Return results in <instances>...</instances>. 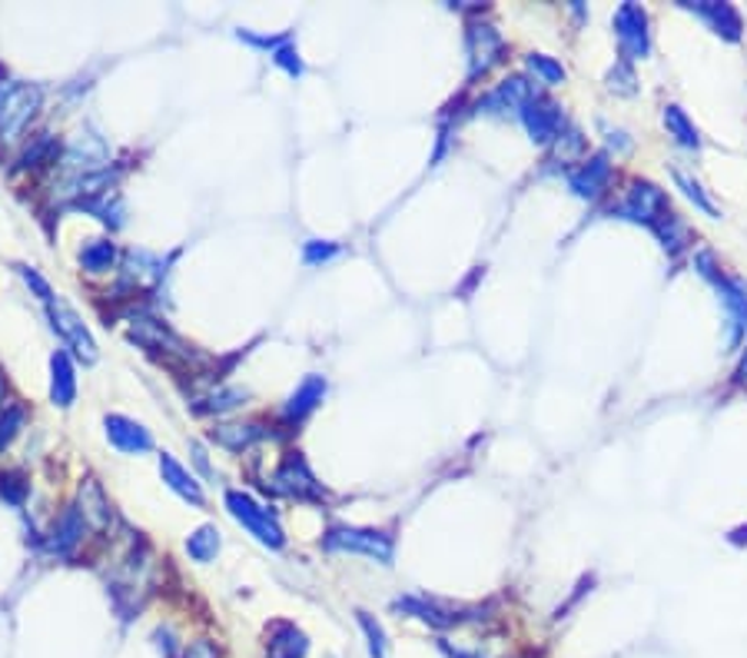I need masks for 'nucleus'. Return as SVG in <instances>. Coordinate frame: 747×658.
Instances as JSON below:
<instances>
[{
  "label": "nucleus",
  "mask_w": 747,
  "mask_h": 658,
  "mask_svg": "<svg viewBox=\"0 0 747 658\" xmlns=\"http://www.w3.org/2000/svg\"><path fill=\"white\" fill-rule=\"evenodd\" d=\"M131 340L137 347H144L147 353H160V360L170 363V366L173 363H190L196 356L193 347H186L163 319H157L150 313H134L131 316Z\"/></svg>",
  "instance_id": "1"
},
{
  "label": "nucleus",
  "mask_w": 747,
  "mask_h": 658,
  "mask_svg": "<svg viewBox=\"0 0 747 658\" xmlns=\"http://www.w3.org/2000/svg\"><path fill=\"white\" fill-rule=\"evenodd\" d=\"M694 266L701 270L704 280H711L717 286V296H721V303L727 309V319H731V337H727V343L737 347V340L744 337V329H747V283L737 280V276L721 273V266L714 263L711 253H701L694 260Z\"/></svg>",
  "instance_id": "2"
},
{
  "label": "nucleus",
  "mask_w": 747,
  "mask_h": 658,
  "mask_svg": "<svg viewBox=\"0 0 747 658\" xmlns=\"http://www.w3.org/2000/svg\"><path fill=\"white\" fill-rule=\"evenodd\" d=\"M322 545L329 553H352V556H369L383 566L393 563V535L380 529H355V525H332L322 535Z\"/></svg>",
  "instance_id": "3"
},
{
  "label": "nucleus",
  "mask_w": 747,
  "mask_h": 658,
  "mask_svg": "<svg viewBox=\"0 0 747 658\" xmlns=\"http://www.w3.org/2000/svg\"><path fill=\"white\" fill-rule=\"evenodd\" d=\"M226 509H229V515H233L249 535H253L257 542H263V545H270V548H283V545H286V532H283V525L276 522V515H273L267 506H260L249 492L229 489V492H226Z\"/></svg>",
  "instance_id": "4"
},
{
  "label": "nucleus",
  "mask_w": 747,
  "mask_h": 658,
  "mask_svg": "<svg viewBox=\"0 0 747 658\" xmlns=\"http://www.w3.org/2000/svg\"><path fill=\"white\" fill-rule=\"evenodd\" d=\"M611 213L618 219H632V224H645L652 230L665 213H671V203H668V193L652 180H632L621 203L611 206Z\"/></svg>",
  "instance_id": "5"
},
{
  "label": "nucleus",
  "mask_w": 747,
  "mask_h": 658,
  "mask_svg": "<svg viewBox=\"0 0 747 658\" xmlns=\"http://www.w3.org/2000/svg\"><path fill=\"white\" fill-rule=\"evenodd\" d=\"M652 21H648V11L642 4H621L614 11V37H618V50H621V60H645L652 54Z\"/></svg>",
  "instance_id": "6"
},
{
  "label": "nucleus",
  "mask_w": 747,
  "mask_h": 658,
  "mask_svg": "<svg viewBox=\"0 0 747 658\" xmlns=\"http://www.w3.org/2000/svg\"><path fill=\"white\" fill-rule=\"evenodd\" d=\"M465 50H468V80L485 77L495 64L506 60V41L491 24L472 21L465 31Z\"/></svg>",
  "instance_id": "7"
},
{
  "label": "nucleus",
  "mask_w": 747,
  "mask_h": 658,
  "mask_svg": "<svg viewBox=\"0 0 747 658\" xmlns=\"http://www.w3.org/2000/svg\"><path fill=\"white\" fill-rule=\"evenodd\" d=\"M47 313H50L54 329L64 337V343H67L83 363H93V360H97V343H93V337H90L87 322L77 316V309H73L70 303H64L60 296H54V299L47 303Z\"/></svg>",
  "instance_id": "8"
},
{
  "label": "nucleus",
  "mask_w": 747,
  "mask_h": 658,
  "mask_svg": "<svg viewBox=\"0 0 747 658\" xmlns=\"http://www.w3.org/2000/svg\"><path fill=\"white\" fill-rule=\"evenodd\" d=\"M41 100H44V93L34 83L11 87V93L4 100V110H0V140H14L31 124V117L41 110Z\"/></svg>",
  "instance_id": "9"
},
{
  "label": "nucleus",
  "mask_w": 747,
  "mask_h": 658,
  "mask_svg": "<svg viewBox=\"0 0 747 658\" xmlns=\"http://www.w3.org/2000/svg\"><path fill=\"white\" fill-rule=\"evenodd\" d=\"M522 124L529 131V137L535 144H555L562 137V127H565V114H562V106L542 93H535L525 106H522Z\"/></svg>",
  "instance_id": "10"
},
{
  "label": "nucleus",
  "mask_w": 747,
  "mask_h": 658,
  "mask_svg": "<svg viewBox=\"0 0 747 658\" xmlns=\"http://www.w3.org/2000/svg\"><path fill=\"white\" fill-rule=\"evenodd\" d=\"M678 8H681V11H691L694 18H701L721 41L737 44L740 34H744V18H740V11L731 8V4H717V0H681Z\"/></svg>",
  "instance_id": "11"
},
{
  "label": "nucleus",
  "mask_w": 747,
  "mask_h": 658,
  "mask_svg": "<svg viewBox=\"0 0 747 658\" xmlns=\"http://www.w3.org/2000/svg\"><path fill=\"white\" fill-rule=\"evenodd\" d=\"M276 489L293 496V499H313V502H319L326 496L322 483H316V476H313L309 463L303 460V453H290L283 460V466L276 469Z\"/></svg>",
  "instance_id": "12"
},
{
  "label": "nucleus",
  "mask_w": 747,
  "mask_h": 658,
  "mask_svg": "<svg viewBox=\"0 0 747 658\" xmlns=\"http://www.w3.org/2000/svg\"><path fill=\"white\" fill-rule=\"evenodd\" d=\"M535 97V87L525 77H509L506 83H498L488 97L478 100L482 114H495V117H506V114H522V106Z\"/></svg>",
  "instance_id": "13"
},
{
  "label": "nucleus",
  "mask_w": 747,
  "mask_h": 658,
  "mask_svg": "<svg viewBox=\"0 0 747 658\" xmlns=\"http://www.w3.org/2000/svg\"><path fill=\"white\" fill-rule=\"evenodd\" d=\"M106 426V439L120 450V453H127V456H140V453H150L154 450V435L144 422L131 419V416H106L103 419Z\"/></svg>",
  "instance_id": "14"
},
{
  "label": "nucleus",
  "mask_w": 747,
  "mask_h": 658,
  "mask_svg": "<svg viewBox=\"0 0 747 658\" xmlns=\"http://www.w3.org/2000/svg\"><path fill=\"white\" fill-rule=\"evenodd\" d=\"M611 183V160L608 154H595L588 160H581L571 173H568V186L578 200H598L604 196Z\"/></svg>",
  "instance_id": "15"
},
{
  "label": "nucleus",
  "mask_w": 747,
  "mask_h": 658,
  "mask_svg": "<svg viewBox=\"0 0 747 658\" xmlns=\"http://www.w3.org/2000/svg\"><path fill=\"white\" fill-rule=\"evenodd\" d=\"M83 535H87V519H83V512H80L77 506H67L64 515L57 519L50 538H47V548H50V553H54L57 559H70V556L77 553V548H80Z\"/></svg>",
  "instance_id": "16"
},
{
  "label": "nucleus",
  "mask_w": 747,
  "mask_h": 658,
  "mask_svg": "<svg viewBox=\"0 0 747 658\" xmlns=\"http://www.w3.org/2000/svg\"><path fill=\"white\" fill-rule=\"evenodd\" d=\"M396 609H399V612H409V615H416V619H422V622L432 625V628H452V625L465 622L462 609L445 605V602H439V599H426V595H406V599L396 602Z\"/></svg>",
  "instance_id": "17"
},
{
  "label": "nucleus",
  "mask_w": 747,
  "mask_h": 658,
  "mask_svg": "<svg viewBox=\"0 0 747 658\" xmlns=\"http://www.w3.org/2000/svg\"><path fill=\"white\" fill-rule=\"evenodd\" d=\"M309 635L293 622H273L267 632V658H306Z\"/></svg>",
  "instance_id": "18"
},
{
  "label": "nucleus",
  "mask_w": 747,
  "mask_h": 658,
  "mask_svg": "<svg viewBox=\"0 0 747 658\" xmlns=\"http://www.w3.org/2000/svg\"><path fill=\"white\" fill-rule=\"evenodd\" d=\"M163 280V260L147 253V250H131L127 263H123V286L131 290H147Z\"/></svg>",
  "instance_id": "19"
},
{
  "label": "nucleus",
  "mask_w": 747,
  "mask_h": 658,
  "mask_svg": "<svg viewBox=\"0 0 747 658\" xmlns=\"http://www.w3.org/2000/svg\"><path fill=\"white\" fill-rule=\"evenodd\" d=\"M326 399V379L322 376H306L299 386H296V393L286 399V406H283V416L290 419V422H299V419H306L319 402Z\"/></svg>",
  "instance_id": "20"
},
{
  "label": "nucleus",
  "mask_w": 747,
  "mask_h": 658,
  "mask_svg": "<svg viewBox=\"0 0 747 658\" xmlns=\"http://www.w3.org/2000/svg\"><path fill=\"white\" fill-rule=\"evenodd\" d=\"M160 476H163V483H167L177 496H183L186 502H193V506H203V502H206L203 486L196 483V476H193L190 469H183L170 453H160Z\"/></svg>",
  "instance_id": "21"
},
{
  "label": "nucleus",
  "mask_w": 747,
  "mask_h": 658,
  "mask_svg": "<svg viewBox=\"0 0 747 658\" xmlns=\"http://www.w3.org/2000/svg\"><path fill=\"white\" fill-rule=\"evenodd\" d=\"M73 396H77L73 363H70L67 353H54V360H50V399H54V406L67 409V406H73Z\"/></svg>",
  "instance_id": "22"
},
{
  "label": "nucleus",
  "mask_w": 747,
  "mask_h": 658,
  "mask_svg": "<svg viewBox=\"0 0 747 658\" xmlns=\"http://www.w3.org/2000/svg\"><path fill=\"white\" fill-rule=\"evenodd\" d=\"M77 509L83 512L87 525H93V529H106V525H110V519H113V509H110V502H106L103 489H100L93 479H87V483H83V489H80V506H77Z\"/></svg>",
  "instance_id": "23"
},
{
  "label": "nucleus",
  "mask_w": 747,
  "mask_h": 658,
  "mask_svg": "<svg viewBox=\"0 0 747 658\" xmlns=\"http://www.w3.org/2000/svg\"><path fill=\"white\" fill-rule=\"evenodd\" d=\"M267 432H263V426H257V422H229V426H216L213 429V439L219 446H226V450H233V453H239V450H246V446H253L257 439H263Z\"/></svg>",
  "instance_id": "24"
},
{
  "label": "nucleus",
  "mask_w": 747,
  "mask_h": 658,
  "mask_svg": "<svg viewBox=\"0 0 747 658\" xmlns=\"http://www.w3.org/2000/svg\"><path fill=\"white\" fill-rule=\"evenodd\" d=\"M665 127H668V134L675 137V144H681L684 150H698V147H701L698 127L691 124V117L684 114V110H681L678 103H668V106H665Z\"/></svg>",
  "instance_id": "25"
},
{
  "label": "nucleus",
  "mask_w": 747,
  "mask_h": 658,
  "mask_svg": "<svg viewBox=\"0 0 747 658\" xmlns=\"http://www.w3.org/2000/svg\"><path fill=\"white\" fill-rule=\"evenodd\" d=\"M113 263H116V247L110 240H90L80 250V266L87 273H106V270H113Z\"/></svg>",
  "instance_id": "26"
},
{
  "label": "nucleus",
  "mask_w": 747,
  "mask_h": 658,
  "mask_svg": "<svg viewBox=\"0 0 747 658\" xmlns=\"http://www.w3.org/2000/svg\"><path fill=\"white\" fill-rule=\"evenodd\" d=\"M186 553H190V559H196V563L216 559V553H219V532H216L213 525L196 529V532L186 538Z\"/></svg>",
  "instance_id": "27"
},
{
  "label": "nucleus",
  "mask_w": 747,
  "mask_h": 658,
  "mask_svg": "<svg viewBox=\"0 0 747 658\" xmlns=\"http://www.w3.org/2000/svg\"><path fill=\"white\" fill-rule=\"evenodd\" d=\"M671 177H675L678 190H681V193H684V196H688V200H691V203H694V206L701 209V213H708V216H717V206H714V200L708 196V190H704V186H701V183H698L694 177H688L684 170H675Z\"/></svg>",
  "instance_id": "28"
},
{
  "label": "nucleus",
  "mask_w": 747,
  "mask_h": 658,
  "mask_svg": "<svg viewBox=\"0 0 747 658\" xmlns=\"http://www.w3.org/2000/svg\"><path fill=\"white\" fill-rule=\"evenodd\" d=\"M608 90L621 93V97H632L638 93V77H635V67L629 60H618L611 70H608Z\"/></svg>",
  "instance_id": "29"
},
{
  "label": "nucleus",
  "mask_w": 747,
  "mask_h": 658,
  "mask_svg": "<svg viewBox=\"0 0 747 658\" xmlns=\"http://www.w3.org/2000/svg\"><path fill=\"white\" fill-rule=\"evenodd\" d=\"M359 615V625H362V632H365V638H369V655L372 658H386L389 655V642H386V632H383V625L372 619L369 612H355Z\"/></svg>",
  "instance_id": "30"
},
{
  "label": "nucleus",
  "mask_w": 747,
  "mask_h": 658,
  "mask_svg": "<svg viewBox=\"0 0 747 658\" xmlns=\"http://www.w3.org/2000/svg\"><path fill=\"white\" fill-rule=\"evenodd\" d=\"M242 399H246L242 389H219V393H210V396L196 406V412H226V409H236Z\"/></svg>",
  "instance_id": "31"
},
{
  "label": "nucleus",
  "mask_w": 747,
  "mask_h": 658,
  "mask_svg": "<svg viewBox=\"0 0 747 658\" xmlns=\"http://www.w3.org/2000/svg\"><path fill=\"white\" fill-rule=\"evenodd\" d=\"M529 70L539 73L545 83H562L565 80V67L555 57H548V54H529Z\"/></svg>",
  "instance_id": "32"
},
{
  "label": "nucleus",
  "mask_w": 747,
  "mask_h": 658,
  "mask_svg": "<svg viewBox=\"0 0 747 658\" xmlns=\"http://www.w3.org/2000/svg\"><path fill=\"white\" fill-rule=\"evenodd\" d=\"M21 422H24V409L21 406H11V409L0 412V453L11 446V439L18 435Z\"/></svg>",
  "instance_id": "33"
},
{
  "label": "nucleus",
  "mask_w": 747,
  "mask_h": 658,
  "mask_svg": "<svg viewBox=\"0 0 747 658\" xmlns=\"http://www.w3.org/2000/svg\"><path fill=\"white\" fill-rule=\"evenodd\" d=\"M273 64L283 67L290 77H303V60H299V50L293 47V41H286L273 50Z\"/></svg>",
  "instance_id": "34"
},
{
  "label": "nucleus",
  "mask_w": 747,
  "mask_h": 658,
  "mask_svg": "<svg viewBox=\"0 0 747 658\" xmlns=\"http://www.w3.org/2000/svg\"><path fill=\"white\" fill-rule=\"evenodd\" d=\"M332 257H339V247L336 243H329V240H309L306 247H303V260L306 263H326V260H332Z\"/></svg>",
  "instance_id": "35"
},
{
  "label": "nucleus",
  "mask_w": 747,
  "mask_h": 658,
  "mask_svg": "<svg viewBox=\"0 0 747 658\" xmlns=\"http://www.w3.org/2000/svg\"><path fill=\"white\" fill-rule=\"evenodd\" d=\"M50 154H54V140H50L47 134H41V137L34 140V147L24 150L21 163H24V167H41V160H47Z\"/></svg>",
  "instance_id": "36"
},
{
  "label": "nucleus",
  "mask_w": 747,
  "mask_h": 658,
  "mask_svg": "<svg viewBox=\"0 0 747 658\" xmlns=\"http://www.w3.org/2000/svg\"><path fill=\"white\" fill-rule=\"evenodd\" d=\"M0 496L4 499H11L14 506L18 502H24V496H27V483L18 476V473H8V476H0Z\"/></svg>",
  "instance_id": "37"
},
{
  "label": "nucleus",
  "mask_w": 747,
  "mask_h": 658,
  "mask_svg": "<svg viewBox=\"0 0 747 658\" xmlns=\"http://www.w3.org/2000/svg\"><path fill=\"white\" fill-rule=\"evenodd\" d=\"M21 276L27 280V286H31V290H34V293H37V296H41L44 303H50V299H54V290H50V283H47V280H44V276H41V273H37L34 266H21Z\"/></svg>",
  "instance_id": "38"
},
{
  "label": "nucleus",
  "mask_w": 747,
  "mask_h": 658,
  "mask_svg": "<svg viewBox=\"0 0 747 658\" xmlns=\"http://www.w3.org/2000/svg\"><path fill=\"white\" fill-rule=\"evenodd\" d=\"M180 658H219V645L210 642V638H196V642H190V645L183 648Z\"/></svg>",
  "instance_id": "39"
},
{
  "label": "nucleus",
  "mask_w": 747,
  "mask_h": 658,
  "mask_svg": "<svg viewBox=\"0 0 747 658\" xmlns=\"http://www.w3.org/2000/svg\"><path fill=\"white\" fill-rule=\"evenodd\" d=\"M737 379L747 383V350H744V360H740V366H737Z\"/></svg>",
  "instance_id": "40"
}]
</instances>
